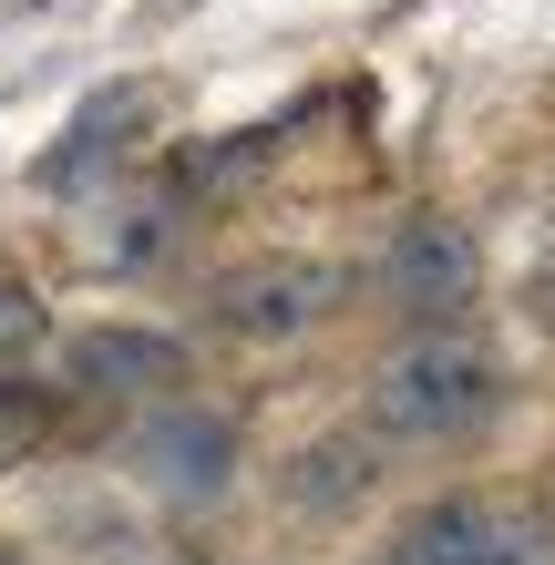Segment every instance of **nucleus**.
<instances>
[{"label":"nucleus","mask_w":555,"mask_h":565,"mask_svg":"<svg viewBox=\"0 0 555 565\" xmlns=\"http://www.w3.org/2000/svg\"><path fill=\"white\" fill-rule=\"evenodd\" d=\"M62 371H73L83 402H154V391L185 381V340H166V329H83L62 350Z\"/></svg>","instance_id":"obj_5"},{"label":"nucleus","mask_w":555,"mask_h":565,"mask_svg":"<svg viewBox=\"0 0 555 565\" xmlns=\"http://www.w3.org/2000/svg\"><path fill=\"white\" fill-rule=\"evenodd\" d=\"M381 288L402 298L412 319H463L483 288V247L463 216H402V237L381 247Z\"/></svg>","instance_id":"obj_4"},{"label":"nucleus","mask_w":555,"mask_h":565,"mask_svg":"<svg viewBox=\"0 0 555 565\" xmlns=\"http://www.w3.org/2000/svg\"><path fill=\"white\" fill-rule=\"evenodd\" d=\"M154 114V93L145 83H114V93H93V104L73 114V135H62L52 154H42V185H83L93 164H114L124 145H135V124Z\"/></svg>","instance_id":"obj_6"},{"label":"nucleus","mask_w":555,"mask_h":565,"mask_svg":"<svg viewBox=\"0 0 555 565\" xmlns=\"http://www.w3.org/2000/svg\"><path fill=\"white\" fill-rule=\"evenodd\" d=\"M0 565H31V555H21V545H0Z\"/></svg>","instance_id":"obj_13"},{"label":"nucleus","mask_w":555,"mask_h":565,"mask_svg":"<svg viewBox=\"0 0 555 565\" xmlns=\"http://www.w3.org/2000/svg\"><path fill=\"white\" fill-rule=\"evenodd\" d=\"M257 164H268V135H237V145L185 154V164H175V185H185V195H226V185H247Z\"/></svg>","instance_id":"obj_11"},{"label":"nucleus","mask_w":555,"mask_h":565,"mask_svg":"<svg viewBox=\"0 0 555 565\" xmlns=\"http://www.w3.org/2000/svg\"><path fill=\"white\" fill-rule=\"evenodd\" d=\"M52 422H62V402L42 381H21V371H0V473H11V462H31L52 443Z\"/></svg>","instance_id":"obj_8"},{"label":"nucleus","mask_w":555,"mask_h":565,"mask_svg":"<svg viewBox=\"0 0 555 565\" xmlns=\"http://www.w3.org/2000/svg\"><path fill=\"white\" fill-rule=\"evenodd\" d=\"M340 309V268H319V257H257V268H226L216 278V329L226 340H299V329H319Z\"/></svg>","instance_id":"obj_2"},{"label":"nucleus","mask_w":555,"mask_h":565,"mask_svg":"<svg viewBox=\"0 0 555 565\" xmlns=\"http://www.w3.org/2000/svg\"><path fill=\"white\" fill-rule=\"evenodd\" d=\"M504 402V371L494 350H473L452 319H433L421 340H402L371 371V431L381 443H463V431H483Z\"/></svg>","instance_id":"obj_1"},{"label":"nucleus","mask_w":555,"mask_h":565,"mask_svg":"<svg viewBox=\"0 0 555 565\" xmlns=\"http://www.w3.org/2000/svg\"><path fill=\"white\" fill-rule=\"evenodd\" d=\"M21 340H42V298H31V288H0V350H21Z\"/></svg>","instance_id":"obj_12"},{"label":"nucleus","mask_w":555,"mask_h":565,"mask_svg":"<svg viewBox=\"0 0 555 565\" xmlns=\"http://www.w3.org/2000/svg\"><path fill=\"white\" fill-rule=\"evenodd\" d=\"M361 483H371V452H361V443H319V452H309V473L288 483V493H299L309 514H330V504H350Z\"/></svg>","instance_id":"obj_10"},{"label":"nucleus","mask_w":555,"mask_h":565,"mask_svg":"<svg viewBox=\"0 0 555 565\" xmlns=\"http://www.w3.org/2000/svg\"><path fill=\"white\" fill-rule=\"evenodd\" d=\"M473 565H555V524H545V514H525V504H494V514H483Z\"/></svg>","instance_id":"obj_9"},{"label":"nucleus","mask_w":555,"mask_h":565,"mask_svg":"<svg viewBox=\"0 0 555 565\" xmlns=\"http://www.w3.org/2000/svg\"><path fill=\"white\" fill-rule=\"evenodd\" d=\"M135 473L166 493V504H216L237 483V422L206 412V402H166L154 422H135Z\"/></svg>","instance_id":"obj_3"},{"label":"nucleus","mask_w":555,"mask_h":565,"mask_svg":"<svg viewBox=\"0 0 555 565\" xmlns=\"http://www.w3.org/2000/svg\"><path fill=\"white\" fill-rule=\"evenodd\" d=\"M483 493H452V504H421L402 535H391V565H473V545H483Z\"/></svg>","instance_id":"obj_7"}]
</instances>
